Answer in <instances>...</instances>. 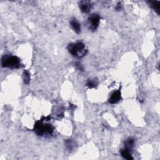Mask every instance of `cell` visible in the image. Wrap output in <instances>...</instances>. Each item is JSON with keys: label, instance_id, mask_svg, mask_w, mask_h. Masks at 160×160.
I'll use <instances>...</instances> for the list:
<instances>
[{"label": "cell", "instance_id": "6da1fadb", "mask_svg": "<svg viewBox=\"0 0 160 160\" xmlns=\"http://www.w3.org/2000/svg\"><path fill=\"white\" fill-rule=\"evenodd\" d=\"M68 50L74 57L78 58L84 57L87 53V50L85 45L82 42H77L70 44L68 46Z\"/></svg>", "mask_w": 160, "mask_h": 160}, {"label": "cell", "instance_id": "7a4b0ae2", "mask_svg": "<svg viewBox=\"0 0 160 160\" xmlns=\"http://www.w3.org/2000/svg\"><path fill=\"white\" fill-rule=\"evenodd\" d=\"M34 130L38 136L51 135L53 133L54 128L50 124H44L42 119L35 124Z\"/></svg>", "mask_w": 160, "mask_h": 160}, {"label": "cell", "instance_id": "3957f363", "mask_svg": "<svg viewBox=\"0 0 160 160\" xmlns=\"http://www.w3.org/2000/svg\"><path fill=\"white\" fill-rule=\"evenodd\" d=\"M1 65L5 68H19L21 66L20 59L15 56L5 55L1 58Z\"/></svg>", "mask_w": 160, "mask_h": 160}, {"label": "cell", "instance_id": "277c9868", "mask_svg": "<svg viewBox=\"0 0 160 160\" xmlns=\"http://www.w3.org/2000/svg\"><path fill=\"white\" fill-rule=\"evenodd\" d=\"M100 21L99 16L97 14H93L90 15L88 19V22L89 29L91 31H95L98 28Z\"/></svg>", "mask_w": 160, "mask_h": 160}, {"label": "cell", "instance_id": "5b68a950", "mask_svg": "<svg viewBox=\"0 0 160 160\" xmlns=\"http://www.w3.org/2000/svg\"><path fill=\"white\" fill-rule=\"evenodd\" d=\"M79 8L83 13H89L92 8V4L90 1H81L79 3Z\"/></svg>", "mask_w": 160, "mask_h": 160}, {"label": "cell", "instance_id": "8992f818", "mask_svg": "<svg viewBox=\"0 0 160 160\" xmlns=\"http://www.w3.org/2000/svg\"><path fill=\"white\" fill-rule=\"evenodd\" d=\"M120 91H117L111 94L109 99V103L111 104H115L119 102L121 99V95Z\"/></svg>", "mask_w": 160, "mask_h": 160}, {"label": "cell", "instance_id": "52a82bcc", "mask_svg": "<svg viewBox=\"0 0 160 160\" xmlns=\"http://www.w3.org/2000/svg\"><path fill=\"white\" fill-rule=\"evenodd\" d=\"M70 25L73 30L77 33H79L81 32V25L77 21V19L73 18L70 21Z\"/></svg>", "mask_w": 160, "mask_h": 160}, {"label": "cell", "instance_id": "ba28073f", "mask_svg": "<svg viewBox=\"0 0 160 160\" xmlns=\"http://www.w3.org/2000/svg\"><path fill=\"white\" fill-rule=\"evenodd\" d=\"M150 6L153 8L158 14L160 12V1H150L148 2Z\"/></svg>", "mask_w": 160, "mask_h": 160}, {"label": "cell", "instance_id": "9c48e42d", "mask_svg": "<svg viewBox=\"0 0 160 160\" xmlns=\"http://www.w3.org/2000/svg\"><path fill=\"white\" fill-rule=\"evenodd\" d=\"M121 154L124 158H125L126 159H133V158L131 157L130 150L126 148H125L121 150Z\"/></svg>", "mask_w": 160, "mask_h": 160}, {"label": "cell", "instance_id": "30bf717a", "mask_svg": "<svg viewBox=\"0 0 160 160\" xmlns=\"http://www.w3.org/2000/svg\"><path fill=\"white\" fill-rule=\"evenodd\" d=\"M23 80L25 84H29L30 81V74L28 71L25 70L23 72Z\"/></svg>", "mask_w": 160, "mask_h": 160}, {"label": "cell", "instance_id": "8fae6325", "mask_svg": "<svg viewBox=\"0 0 160 160\" xmlns=\"http://www.w3.org/2000/svg\"><path fill=\"white\" fill-rule=\"evenodd\" d=\"M97 85H98V81L95 79H88V81L86 83V86L90 88L97 87Z\"/></svg>", "mask_w": 160, "mask_h": 160}, {"label": "cell", "instance_id": "7c38bea8", "mask_svg": "<svg viewBox=\"0 0 160 160\" xmlns=\"http://www.w3.org/2000/svg\"><path fill=\"white\" fill-rule=\"evenodd\" d=\"M133 145H134V140L131 139V138L128 139L125 143V148H126L129 149L130 150H131L132 147L133 146Z\"/></svg>", "mask_w": 160, "mask_h": 160}, {"label": "cell", "instance_id": "4fadbf2b", "mask_svg": "<svg viewBox=\"0 0 160 160\" xmlns=\"http://www.w3.org/2000/svg\"><path fill=\"white\" fill-rule=\"evenodd\" d=\"M66 147L69 150H71L74 148V144L73 141H71V139H68V140H67V141H66Z\"/></svg>", "mask_w": 160, "mask_h": 160}, {"label": "cell", "instance_id": "5bb4252c", "mask_svg": "<svg viewBox=\"0 0 160 160\" xmlns=\"http://www.w3.org/2000/svg\"><path fill=\"white\" fill-rule=\"evenodd\" d=\"M75 66H76V68H77L79 71H84L83 66V65L80 63H79V62L76 63H75Z\"/></svg>", "mask_w": 160, "mask_h": 160}, {"label": "cell", "instance_id": "9a60e30c", "mask_svg": "<svg viewBox=\"0 0 160 160\" xmlns=\"http://www.w3.org/2000/svg\"><path fill=\"white\" fill-rule=\"evenodd\" d=\"M121 8H122V6L121 5V3H119L117 5V7H116V10H117V11H119V10H121Z\"/></svg>", "mask_w": 160, "mask_h": 160}]
</instances>
